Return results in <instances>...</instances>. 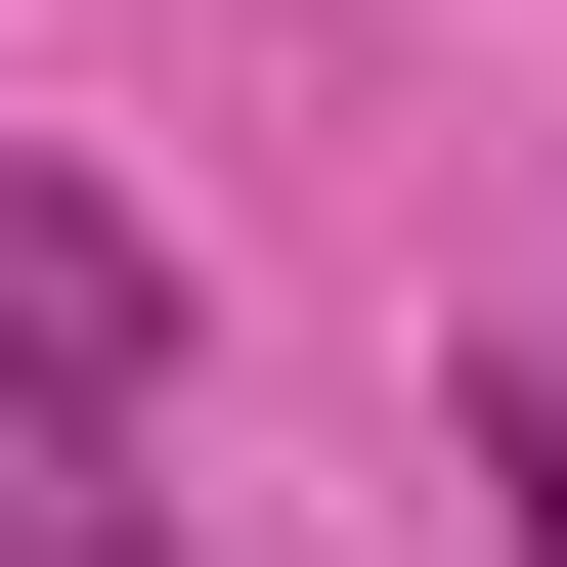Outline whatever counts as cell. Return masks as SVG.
I'll return each instance as SVG.
<instances>
[{"label":"cell","mask_w":567,"mask_h":567,"mask_svg":"<svg viewBox=\"0 0 567 567\" xmlns=\"http://www.w3.org/2000/svg\"><path fill=\"white\" fill-rule=\"evenodd\" d=\"M436 481H481V524L567 567V350H481V393H436Z\"/></svg>","instance_id":"cell-3"},{"label":"cell","mask_w":567,"mask_h":567,"mask_svg":"<svg viewBox=\"0 0 567 567\" xmlns=\"http://www.w3.org/2000/svg\"><path fill=\"white\" fill-rule=\"evenodd\" d=\"M0 567H175V481H132V436H44V393H0Z\"/></svg>","instance_id":"cell-2"},{"label":"cell","mask_w":567,"mask_h":567,"mask_svg":"<svg viewBox=\"0 0 567 567\" xmlns=\"http://www.w3.org/2000/svg\"><path fill=\"white\" fill-rule=\"evenodd\" d=\"M0 393H44V436H132V393H175V262H132L87 175H0Z\"/></svg>","instance_id":"cell-1"}]
</instances>
